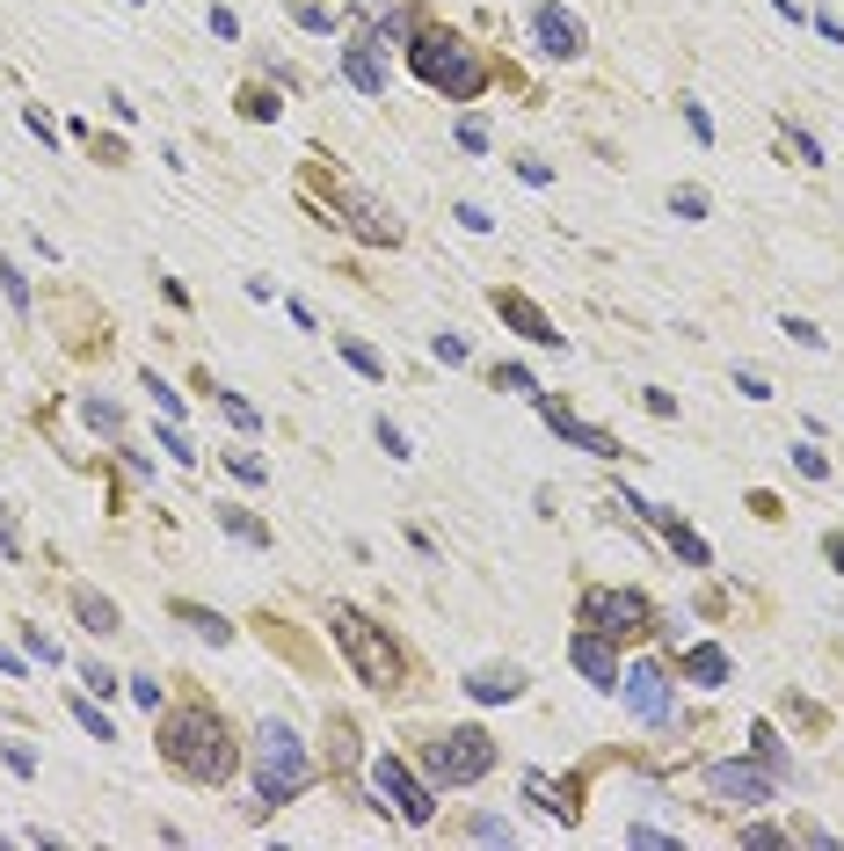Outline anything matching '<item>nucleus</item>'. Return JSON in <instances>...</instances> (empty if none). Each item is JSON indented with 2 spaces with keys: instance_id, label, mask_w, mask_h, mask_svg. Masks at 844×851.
<instances>
[{
  "instance_id": "31",
  "label": "nucleus",
  "mask_w": 844,
  "mask_h": 851,
  "mask_svg": "<svg viewBox=\"0 0 844 851\" xmlns=\"http://www.w3.org/2000/svg\"><path fill=\"white\" fill-rule=\"evenodd\" d=\"M669 211H677V219H706V190H692V182H677V190H669Z\"/></svg>"
},
{
  "instance_id": "56",
  "label": "nucleus",
  "mask_w": 844,
  "mask_h": 851,
  "mask_svg": "<svg viewBox=\"0 0 844 851\" xmlns=\"http://www.w3.org/2000/svg\"><path fill=\"white\" fill-rule=\"evenodd\" d=\"M0 677H22V655H8V648H0Z\"/></svg>"
},
{
  "instance_id": "2",
  "label": "nucleus",
  "mask_w": 844,
  "mask_h": 851,
  "mask_svg": "<svg viewBox=\"0 0 844 851\" xmlns=\"http://www.w3.org/2000/svg\"><path fill=\"white\" fill-rule=\"evenodd\" d=\"M247 771H255V816H270L284 800H299L320 765H314V743L292 721H263L255 743H247Z\"/></svg>"
},
{
  "instance_id": "33",
  "label": "nucleus",
  "mask_w": 844,
  "mask_h": 851,
  "mask_svg": "<svg viewBox=\"0 0 844 851\" xmlns=\"http://www.w3.org/2000/svg\"><path fill=\"white\" fill-rule=\"evenodd\" d=\"M73 721H81V728H88L95 743H117V728L103 721V706H88V698H73Z\"/></svg>"
},
{
  "instance_id": "24",
  "label": "nucleus",
  "mask_w": 844,
  "mask_h": 851,
  "mask_svg": "<svg viewBox=\"0 0 844 851\" xmlns=\"http://www.w3.org/2000/svg\"><path fill=\"white\" fill-rule=\"evenodd\" d=\"M371 437H379V452H387V459H401V466L415 459V437H408L393 416H379V422H371Z\"/></svg>"
},
{
  "instance_id": "32",
  "label": "nucleus",
  "mask_w": 844,
  "mask_h": 851,
  "mask_svg": "<svg viewBox=\"0 0 844 851\" xmlns=\"http://www.w3.org/2000/svg\"><path fill=\"white\" fill-rule=\"evenodd\" d=\"M495 386H503V393H517V400H531V393H539V379H531L525 365H495Z\"/></svg>"
},
{
  "instance_id": "17",
  "label": "nucleus",
  "mask_w": 844,
  "mask_h": 851,
  "mask_svg": "<svg viewBox=\"0 0 844 851\" xmlns=\"http://www.w3.org/2000/svg\"><path fill=\"white\" fill-rule=\"evenodd\" d=\"M648 517H655V524H663V539H669V546H677V560H685V568H714V546H706V539H699V532H692V524H685V517H677V509H663V503H655V509H648Z\"/></svg>"
},
{
  "instance_id": "14",
  "label": "nucleus",
  "mask_w": 844,
  "mask_h": 851,
  "mask_svg": "<svg viewBox=\"0 0 844 851\" xmlns=\"http://www.w3.org/2000/svg\"><path fill=\"white\" fill-rule=\"evenodd\" d=\"M495 313H503V321H510V328L525 335V343H539V349H568V335L553 328V321H546V313L531 306L525 292H495Z\"/></svg>"
},
{
  "instance_id": "16",
  "label": "nucleus",
  "mask_w": 844,
  "mask_h": 851,
  "mask_svg": "<svg viewBox=\"0 0 844 851\" xmlns=\"http://www.w3.org/2000/svg\"><path fill=\"white\" fill-rule=\"evenodd\" d=\"M66 605H73V619L88 626L95 641H109V633H117V626H124V611H117V605H109V597H103V590H88V582H73V590H66Z\"/></svg>"
},
{
  "instance_id": "34",
  "label": "nucleus",
  "mask_w": 844,
  "mask_h": 851,
  "mask_svg": "<svg viewBox=\"0 0 844 851\" xmlns=\"http://www.w3.org/2000/svg\"><path fill=\"white\" fill-rule=\"evenodd\" d=\"M0 292H8V306H15V313H30V284H22L15 262H0Z\"/></svg>"
},
{
  "instance_id": "49",
  "label": "nucleus",
  "mask_w": 844,
  "mask_h": 851,
  "mask_svg": "<svg viewBox=\"0 0 844 851\" xmlns=\"http://www.w3.org/2000/svg\"><path fill=\"white\" fill-rule=\"evenodd\" d=\"M81 677H88V692H103V698H117V677H109L103 662H81Z\"/></svg>"
},
{
  "instance_id": "25",
  "label": "nucleus",
  "mask_w": 844,
  "mask_h": 851,
  "mask_svg": "<svg viewBox=\"0 0 844 851\" xmlns=\"http://www.w3.org/2000/svg\"><path fill=\"white\" fill-rule=\"evenodd\" d=\"M81 416H88V430H103V437H124V408H117V400L88 393V400H81Z\"/></svg>"
},
{
  "instance_id": "4",
  "label": "nucleus",
  "mask_w": 844,
  "mask_h": 851,
  "mask_svg": "<svg viewBox=\"0 0 844 851\" xmlns=\"http://www.w3.org/2000/svg\"><path fill=\"white\" fill-rule=\"evenodd\" d=\"M408 73L430 81L437 95H452V103H474L481 87H488L481 52L458 30H437V22H415V30H408Z\"/></svg>"
},
{
  "instance_id": "26",
  "label": "nucleus",
  "mask_w": 844,
  "mask_h": 851,
  "mask_svg": "<svg viewBox=\"0 0 844 851\" xmlns=\"http://www.w3.org/2000/svg\"><path fill=\"white\" fill-rule=\"evenodd\" d=\"M277 109H284L277 87H247V95H241V117H247V124H277Z\"/></svg>"
},
{
  "instance_id": "21",
  "label": "nucleus",
  "mask_w": 844,
  "mask_h": 851,
  "mask_svg": "<svg viewBox=\"0 0 844 851\" xmlns=\"http://www.w3.org/2000/svg\"><path fill=\"white\" fill-rule=\"evenodd\" d=\"M335 349H342V365H350L357 379H371V386L387 379V357H379V349H371L365 335H335Z\"/></svg>"
},
{
  "instance_id": "22",
  "label": "nucleus",
  "mask_w": 844,
  "mask_h": 851,
  "mask_svg": "<svg viewBox=\"0 0 844 851\" xmlns=\"http://www.w3.org/2000/svg\"><path fill=\"white\" fill-rule=\"evenodd\" d=\"M219 532H226V539H241V546H255V554L270 546V524L255 517V509H219Z\"/></svg>"
},
{
  "instance_id": "48",
  "label": "nucleus",
  "mask_w": 844,
  "mask_h": 851,
  "mask_svg": "<svg viewBox=\"0 0 844 851\" xmlns=\"http://www.w3.org/2000/svg\"><path fill=\"white\" fill-rule=\"evenodd\" d=\"M211 36H226V44H241V15H233V8H211Z\"/></svg>"
},
{
  "instance_id": "38",
  "label": "nucleus",
  "mask_w": 844,
  "mask_h": 851,
  "mask_svg": "<svg viewBox=\"0 0 844 851\" xmlns=\"http://www.w3.org/2000/svg\"><path fill=\"white\" fill-rule=\"evenodd\" d=\"M736 393H742V400H772V379H764V371H750V365H736Z\"/></svg>"
},
{
  "instance_id": "43",
  "label": "nucleus",
  "mask_w": 844,
  "mask_h": 851,
  "mask_svg": "<svg viewBox=\"0 0 844 851\" xmlns=\"http://www.w3.org/2000/svg\"><path fill=\"white\" fill-rule=\"evenodd\" d=\"M131 698H139L146 713H160V706H168V692H160V677H131Z\"/></svg>"
},
{
  "instance_id": "18",
  "label": "nucleus",
  "mask_w": 844,
  "mask_h": 851,
  "mask_svg": "<svg viewBox=\"0 0 844 851\" xmlns=\"http://www.w3.org/2000/svg\"><path fill=\"white\" fill-rule=\"evenodd\" d=\"M176 626H190L197 641H211V648H233V619H226V611H211V605H190V597H176Z\"/></svg>"
},
{
  "instance_id": "28",
  "label": "nucleus",
  "mask_w": 844,
  "mask_h": 851,
  "mask_svg": "<svg viewBox=\"0 0 844 851\" xmlns=\"http://www.w3.org/2000/svg\"><path fill=\"white\" fill-rule=\"evenodd\" d=\"M466 837H474V844H517V830L503 816H466Z\"/></svg>"
},
{
  "instance_id": "10",
  "label": "nucleus",
  "mask_w": 844,
  "mask_h": 851,
  "mask_svg": "<svg viewBox=\"0 0 844 851\" xmlns=\"http://www.w3.org/2000/svg\"><path fill=\"white\" fill-rule=\"evenodd\" d=\"M619 698H626L633 721H648V728H677V698H669V677L655 670V662L619 670Z\"/></svg>"
},
{
  "instance_id": "5",
  "label": "nucleus",
  "mask_w": 844,
  "mask_h": 851,
  "mask_svg": "<svg viewBox=\"0 0 844 851\" xmlns=\"http://www.w3.org/2000/svg\"><path fill=\"white\" fill-rule=\"evenodd\" d=\"M495 771V735L488 728H444L422 743V779L430 786H474Z\"/></svg>"
},
{
  "instance_id": "30",
  "label": "nucleus",
  "mask_w": 844,
  "mask_h": 851,
  "mask_svg": "<svg viewBox=\"0 0 844 851\" xmlns=\"http://www.w3.org/2000/svg\"><path fill=\"white\" fill-rule=\"evenodd\" d=\"M793 473H801V481H830V459H823V444H793Z\"/></svg>"
},
{
  "instance_id": "8",
  "label": "nucleus",
  "mask_w": 844,
  "mask_h": 851,
  "mask_svg": "<svg viewBox=\"0 0 844 851\" xmlns=\"http://www.w3.org/2000/svg\"><path fill=\"white\" fill-rule=\"evenodd\" d=\"M371 794L387 800V816H401L408 830H422V822L437 816V794H430V779H422V771H408V757H379V765H371Z\"/></svg>"
},
{
  "instance_id": "47",
  "label": "nucleus",
  "mask_w": 844,
  "mask_h": 851,
  "mask_svg": "<svg viewBox=\"0 0 844 851\" xmlns=\"http://www.w3.org/2000/svg\"><path fill=\"white\" fill-rule=\"evenodd\" d=\"M0 560H22V532H15V517L0 509Z\"/></svg>"
},
{
  "instance_id": "46",
  "label": "nucleus",
  "mask_w": 844,
  "mask_h": 851,
  "mask_svg": "<svg viewBox=\"0 0 844 851\" xmlns=\"http://www.w3.org/2000/svg\"><path fill=\"white\" fill-rule=\"evenodd\" d=\"M292 15H299L306 30H335V15H328V8H320V0H292Z\"/></svg>"
},
{
  "instance_id": "53",
  "label": "nucleus",
  "mask_w": 844,
  "mask_h": 851,
  "mask_svg": "<svg viewBox=\"0 0 844 851\" xmlns=\"http://www.w3.org/2000/svg\"><path fill=\"white\" fill-rule=\"evenodd\" d=\"M517 182H553V168H546V160H531V154H525V160H517Z\"/></svg>"
},
{
  "instance_id": "29",
  "label": "nucleus",
  "mask_w": 844,
  "mask_h": 851,
  "mask_svg": "<svg viewBox=\"0 0 844 851\" xmlns=\"http://www.w3.org/2000/svg\"><path fill=\"white\" fill-rule=\"evenodd\" d=\"M576 452H590V459H626V452H619V437H612V430H598V422H582Z\"/></svg>"
},
{
  "instance_id": "40",
  "label": "nucleus",
  "mask_w": 844,
  "mask_h": 851,
  "mask_svg": "<svg viewBox=\"0 0 844 851\" xmlns=\"http://www.w3.org/2000/svg\"><path fill=\"white\" fill-rule=\"evenodd\" d=\"M458 146H466V154H488V124L481 117H458V132H452Z\"/></svg>"
},
{
  "instance_id": "55",
  "label": "nucleus",
  "mask_w": 844,
  "mask_h": 851,
  "mask_svg": "<svg viewBox=\"0 0 844 851\" xmlns=\"http://www.w3.org/2000/svg\"><path fill=\"white\" fill-rule=\"evenodd\" d=\"M823 560H830V568L844 575V532H823Z\"/></svg>"
},
{
  "instance_id": "13",
  "label": "nucleus",
  "mask_w": 844,
  "mask_h": 851,
  "mask_svg": "<svg viewBox=\"0 0 844 851\" xmlns=\"http://www.w3.org/2000/svg\"><path fill=\"white\" fill-rule=\"evenodd\" d=\"M568 662L582 670V684H598V692H619V655H612V633L582 626L576 641H568Z\"/></svg>"
},
{
  "instance_id": "45",
  "label": "nucleus",
  "mask_w": 844,
  "mask_h": 851,
  "mask_svg": "<svg viewBox=\"0 0 844 851\" xmlns=\"http://www.w3.org/2000/svg\"><path fill=\"white\" fill-rule=\"evenodd\" d=\"M219 408H226V422H233V430H263V416H255V408H247V400H219Z\"/></svg>"
},
{
  "instance_id": "9",
  "label": "nucleus",
  "mask_w": 844,
  "mask_h": 851,
  "mask_svg": "<svg viewBox=\"0 0 844 851\" xmlns=\"http://www.w3.org/2000/svg\"><path fill=\"white\" fill-rule=\"evenodd\" d=\"M582 626H598V633H612V641H633V633H655V605L641 590H582Z\"/></svg>"
},
{
  "instance_id": "11",
  "label": "nucleus",
  "mask_w": 844,
  "mask_h": 851,
  "mask_svg": "<svg viewBox=\"0 0 844 851\" xmlns=\"http://www.w3.org/2000/svg\"><path fill=\"white\" fill-rule=\"evenodd\" d=\"M525 22H531V44H539L546 59H582V44H590L582 15H576V8H561V0H531Z\"/></svg>"
},
{
  "instance_id": "44",
  "label": "nucleus",
  "mask_w": 844,
  "mask_h": 851,
  "mask_svg": "<svg viewBox=\"0 0 844 851\" xmlns=\"http://www.w3.org/2000/svg\"><path fill=\"white\" fill-rule=\"evenodd\" d=\"M146 393H154L160 408H168V416H182V393H176V386H168V379H160V371H146Z\"/></svg>"
},
{
  "instance_id": "50",
  "label": "nucleus",
  "mask_w": 844,
  "mask_h": 851,
  "mask_svg": "<svg viewBox=\"0 0 844 851\" xmlns=\"http://www.w3.org/2000/svg\"><path fill=\"white\" fill-rule=\"evenodd\" d=\"M742 844L757 851V844H793V837H787V830H772V822H750V830H742Z\"/></svg>"
},
{
  "instance_id": "19",
  "label": "nucleus",
  "mask_w": 844,
  "mask_h": 851,
  "mask_svg": "<svg viewBox=\"0 0 844 851\" xmlns=\"http://www.w3.org/2000/svg\"><path fill=\"white\" fill-rule=\"evenodd\" d=\"M685 677L699 684V692H721V684H728V648L692 641V648H685Z\"/></svg>"
},
{
  "instance_id": "39",
  "label": "nucleus",
  "mask_w": 844,
  "mask_h": 851,
  "mask_svg": "<svg viewBox=\"0 0 844 851\" xmlns=\"http://www.w3.org/2000/svg\"><path fill=\"white\" fill-rule=\"evenodd\" d=\"M160 452H176V466H190V459H197V444L176 430V422H160Z\"/></svg>"
},
{
  "instance_id": "36",
  "label": "nucleus",
  "mask_w": 844,
  "mask_h": 851,
  "mask_svg": "<svg viewBox=\"0 0 844 851\" xmlns=\"http://www.w3.org/2000/svg\"><path fill=\"white\" fill-rule=\"evenodd\" d=\"M0 757H8V771H15V779H36V749H30V743H0Z\"/></svg>"
},
{
  "instance_id": "41",
  "label": "nucleus",
  "mask_w": 844,
  "mask_h": 851,
  "mask_svg": "<svg viewBox=\"0 0 844 851\" xmlns=\"http://www.w3.org/2000/svg\"><path fill=\"white\" fill-rule=\"evenodd\" d=\"M22 641H30V655H36V662H66V655H59V641L44 633V626H22Z\"/></svg>"
},
{
  "instance_id": "51",
  "label": "nucleus",
  "mask_w": 844,
  "mask_h": 851,
  "mask_svg": "<svg viewBox=\"0 0 844 851\" xmlns=\"http://www.w3.org/2000/svg\"><path fill=\"white\" fill-rule=\"evenodd\" d=\"M685 124H692V139H699V146H714V117H706L699 103H685Z\"/></svg>"
},
{
  "instance_id": "52",
  "label": "nucleus",
  "mask_w": 844,
  "mask_h": 851,
  "mask_svg": "<svg viewBox=\"0 0 844 851\" xmlns=\"http://www.w3.org/2000/svg\"><path fill=\"white\" fill-rule=\"evenodd\" d=\"M430 349H437V365H466V343H458V335H437Z\"/></svg>"
},
{
  "instance_id": "12",
  "label": "nucleus",
  "mask_w": 844,
  "mask_h": 851,
  "mask_svg": "<svg viewBox=\"0 0 844 851\" xmlns=\"http://www.w3.org/2000/svg\"><path fill=\"white\" fill-rule=\"evenodd\" d=\"M342 81H350L357 95H387V87H393L387 44H379V36H365V30H350V44H342Z\"/></svg>"
},
{
  "instance_id": "3",
  "label": "nucleus",
  "mask_w": 844,
  "mask_h": 851,
  "mask_svg": "<svg viewBox=\"0 0 844 851\" xmlns=\"http://www.w3.org/2000/svg\"><path fill=\"white\" fill-rule=\"evenodd\" d=\"M328 633H335V648H342V662H350V677L365 684V692H401L408 684V648L393 641L387 626L371 619V611H350V605H335L328 611Z\"/></svg>"
},
{
  "instance_id": "7",
  "label": "nucleus",
  "mask_w": 844,
  "mask_h": 851,
  "mask_svg": "<svg viewBox=\"0 0 844 851\" xmlns=\"http://www.w3.org/2000/svg\"><path fill=\"white\" fill-rule=\"evenodd\" d=\"M306 204H314V211H335L328 227H350L357 241H371V248H401V219H393L379 197H365L357 182H342V175H335V204H320V197H306Z\"/></svg>"
},
{
  "instance_id": "35",
  "label": "nucleus",
  "mask_w": 844,
  "mask_h": 851,
  "mask_svg": "<svg viewBox=\"0 0 844 851\" xmlns=\"http://www.w3.org/2000/svg\"><path fill=\"white\" fill-rule=\"evenodd\" d=\"M779 328H787V343H801V349H823V328H815V321H801V313H787Z\"/></svg>"
},
{
  "instance_id": "57",
  "label": "nucleus",
  "mask_w": 844,
  "mask_h": 851,
  "mask_svg": "<svg viewBox=\"0 0 844 851\" xmlns=\"http://www.w3.org/2000/svg\"><path fill=\"white\" fill-rule=\"evenodd\" d=\"M131 8H146V0H131Z\"/></svg>"
},
{
  "instance_id": "6",
  "label": "nucleus",
  "mask_w": 844,
  "mask_h": 851,
  "mask_svg": "<svg viewBox=\"0 0 844 851\" xmlns=\"http://www.w3.org/2000/svg\"><path fill=\"white\" fill-rule=\"evenodd\" d=\"M699 794L714 808H772V771L757 757H714V765H699Z\"/></svg>"
},
{
  "instance_id": "37",
  "label": "nucleus",
  "mask_w": 844,
  "mask_h": 851,
  "mask_svg": "<svg viewBox=\"0 0 844 851\" xmlns=\"http://www.w3.org/2000/svg\"><path fill=\"white\" fill-rule=\"evenodd\" d=\"M226 466H233V481H241V487H263V481H270L263 459H247V452H226Z\"/></svg>"
},
{
  "instance_id": "23",
  "label": "nucleus",
  "mask_w": 844,
  "mask_h": 851,
  "mask_svg": "<svg viewBox=\"0 0 844 851\" xmlns=\"http://www.w3.org/2000/svg\"><path fill=\"white\" fill-rule=\"evenodd\" d=\"M750 757H764V771H772V779H793V771H801V765L787 757V743H779L772 728H757V749H750Z\"/></svg>"
},
{
  "instance_id": "1",
  "label": "nucleus",
  "mask_w": 844,
  "mask_h": 851,
  "mask_svg": "<svg viewBox=\"0 0 844 851\" xmlns=\"http://www.w3.org/2000/svg\"><path fill=\"white\" fill-rule=\"evenodd\" d=\"M160 765L197 786H226L241 771V749H233V728L219 721V706H204V698L160 706Z\"/></svg>"
},
{
  "instance_id": "20",
  "label": "nucleus",
  "mask_w": 844,
  "mask_h": 851,
  "mask_svg": "<svg viewBox=\"0 0 844 851\" xmlns=\"http://www.w3.org/2000/svg\"><path fill=\"white\" fill-rule=\"evenodd\" d=\"M525 794L539 800V808H546V816H553V822H582L576 794H568V786H553V779H546V771H525Z\"/></svg>"
},
{
  "instance_id": "54",
  "label": "nucleus",
  "mask_w": 844,
  "mask_h": 851,
  "mask_svg": "<svg viewBox=\"0 0 844 851\" xmlns=\"http://www.w3.org/2000/svg\"><path fill=\"white\" fill-rule=\"evenodd\" d=\"M641 400H648V416H663V422H669V416H677V400H669V393H663V386H648V393H641Z\"/></svg>"
},
{
  "instance_id": "15",
  "label": "nucleus",
  "mask_w": 844,
  "mask_h": 851,
  "mask_svg": "<svg viewBox=\"0 0 844 851\" xmlns=\"http://www.w3.org/2000/svg\"><path fill=\"white\" fill-rule=\"evenodd\" d=\"M525 670H510V662H481V670H466V698H481V706H510V698H525Z\"/></svg>"
},
{
  "instance_id": "42",
  "label": "nucleus",
  "mask_w": 844,
  "mask_h": 851,
  "mask_svg": "<svg viewBox=\"0 0 844 851\" xmlns=\"http://www.w3.org/2000/svg\"><path fill=\"white\" fill-rule=\"evenodd\" d=\"M626 844H655V851H677V837H669V830H655V822H633V830H626Z\"/></svg>"
},
{
  "instance_id": "27",
  "label": "nucleus",
  "mask_w": 844,
  "mask_h": 851,
  "mask_svg": "<svg viewBox=\"0 0 844 851\" xmlns=\"http://www.w3.org/2000/svg\"><path fill=\"white\" fill-rule=\"evenodd\" d=\"M779 139H787L793 154L809 160V168H823V139H815V132H801V124H793V117H779Z\"/></svg>"
}]
</instances>
